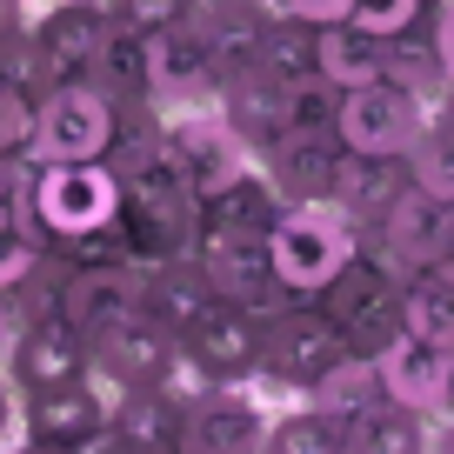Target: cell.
I'll return each instance as SVG.
<instances>
[{"instance_id": "cell-9", "label": "cell", "mask_w": 454, "mask_h": 454, "mask_svg": "<svg viewBox=\"0 0 454 454\" xmlns=\"http://www.w3.org/2000/svg\"><path fill=\"white\" fill-rule=\"evenodd\" d=\"M147 74H154L160 107H214L227 67H221V47H214L207 20L187 14L181 27L147 34Z\"/></svg>"}, {"instance_id": "cell-42", "label": "cell", "mask_w": 454, "mask_h": 454, "mask_svg": "<svg viewBox=\"0 0 454 454\" xmlns=\"http://www.w3.org/2000/svg\"><path fill=\"white\" fill-rule=\"evenodd\" d=\"M34 174H41V154H34V147L27 154H0V207H14L34 187Z\"/></svg>"}, {"instance_id": "cell-32", "label": "cell", "mask_w": 454, "mask_h": 454, "mask_svg": "<svg viewBox=\"0 0 454 454\" xmlns=\"http://www.w3.org/2000/svg\"><path fill=\"white\" fill-rule=\"evenodd\" d=\"M261 454H348V421H334V414H321L314 401H301V408H287V414H268Z\"/></svg>"}, {"instance_id": "cell-33", "label": "cell", "mask_w": 454, "mask_h": 454, "mask_svg": "<svg viewBox=\"0 0 454 454\" xmlns=\"http://www.w3.org/2000/svg\"><path fill=\"white\" fill-rule=\"evenodd\" d=\"M408 327L427 334V340H441L454 355V254L427 261V268L408 281Z\"/></svg>"}, {"instance_id": "cell-52", "label": "cell", "mask_w": 454, "mask_h": 454, "mask_svg": "<svg viewBox=\"0 0 454 454\" xmlns=\"http://www.w3.org/2000/svg\"><path fill=\"white\" fill-rule=\"evenodd\" d=\"M441 414H454V374H448V401H441Z\"/></svg>"}, {"instance_id": "cell-25", "label": "cell", "mask_w": 454, "mask_h": 454, "mask_svg": "<svg viewBox=\"0 0 454 454\" xmlns=\"http://www.w3.org/2000/svg\"><path fill=\"white\" fill-rule=\"evenodd\" d=\"M381 81H395V87H408L421 107H434L441 94H448V60H441V41H434V20H408L401 34H387L381 41Z\"/></svg>"}, {"instance_id": "cell-36", "label": "cell", "mask_w": 454, "mask_h": 454, "mask_svg": "<svg viewBox=\"0 0 454 454\" xmlns=\"http://www.w3.org/2000/svg\"><path fill=\"white\" fill-rule=\"evenodd\" d=\"M408 168H414V187H421V194H434V200L454 207V141H441V134L427 128L421 141L408 147Z\"/></svg>"}, {"instance_id": "cell-45", "label": "cell", "mask_w": 454, "mask_h": 454, "mask_svg": "<svg viewBox=\"0 0 454 454\" xmlns=\"http://www.w3.org/2000/svg\"><path fill=\"white\" fill-rule=\"evenodd\" d=\"M427 128H434L441 141H454V81H448V94H441L434 107H427Z\"/></svg>"}, {"instance_id": "cell-51", "label": "cell", "mask_w": 454, "mask_h": 454, "mask_svg": "<svg viewBox=\"0 0 454 454\" xmlns=\"http://www.w3.org/2000/svg\"><path fill=\"white\" fill-rule=\"evenodd\" d=\"M434 454H454V414L441 421V434H434Z\"/></svg>"}, {"instance_id": "cell-41", "label": "cell", "mask_w": 454, "mask_h": 454, "mask_svg": "<svg viewBox=\"0 0 454 454\" xmlns=\"http://www.w3.org/2000/svg\"><path fill=\"white\" fill-rule=\"evenodd\" d=\"M34 147V100L0 87V154H27Z\"/></svg>"}, {"instance_id": "cell-24", "label": "cell", "mask_w": 454, "mask_h": 454, "mask_svg": "<svg viewBox=\"0 0 454 454\" xmlns=\"http://www.w3.org/2000/svg\"><path fill=\"white\" fill-rule=\"evenodd\" d=\"M214 281L200 274L194 254H174V261H147V281H141V308L154 314L160 327H174V334H187V327L200 321V314L214 308Z\"/></svg>"}, {"instance_id": "cell-47", "label": "cell", "mask_w": 454, "mask_h": 454, "mask_svg": "<svg viewBox=\"0 0 454 454\" xmlns=\"http://www.w3.org/2000/svg\"><path fill=\"white\" fill-rule=\"evenodd\" d=\"M27 0H0V34H20V27H27Z\"/></svg>"}, {"instance_id": "cell-1", "label": "cell", "mask_w": 454, "mask_h": 454, "mask_svg": "<svg viewBox=\"0 0 454 454\" xmlns=\"http://www.w3.org/2000/svg\"><path fill=\"white\" fill-rule=\"evenodd\" d=\"M268 254H274V281H281V308L287 301H314L355 254V221L334 200H294L274 221Z\"/></svg>"}, {"instance_id": "cell-37", "label": "cell", "mask_w": 454, "mask_h": 454, "mask_svg": "<svg viewBox=\"0 0 454 454\" xmlns=\"http://www.w3.org/2000/svg\"><path fill=\"white\" fill-rule=\"evenodd\" d=\"M60 254H67V268H114V261H134V241H128L121 221H100L87 234H74Z\"/></svg>"}, {"instance_id": "cell-29", "label": "cell", "mask_w": 454, "mask_h": 454, "mask_svg": "<svg viewBox=\"0 0 454 454\" xmlns=\"http://www.w3.org/2000/svg\"><path fill=\"white\" fill-rule=\"evenodd\" d=\"M381 395H387V387H381V361L361 355V348H348V355H340V361H334V368H327L301 401H314V408L334 414V421H355V414H361V408H374Z\"/></svg>"}, {"instance_id": "cell-53", "label": "cell", "mask_w": 454, "mask_h": 454, "mask_svg": "<svg viewBox=\"0 0 454 454\" xmlns=\"http://www.w3.org/2000/svg\"><path fill=\"white\" fill-rule=\"evenodd\" d=\"M94 7H114V0H94Z\"/></svg>"}, {"instance_id": "cell-23", "label": "cell", "mask_w": 454, "mask_h": 454, "mask_svg": "<svg viewBox=\"0 0 454 454\" xmlns=\"http://www.w3.org/2000/svg\"><path fill=\"white\" fill-rule=\"evenodd\" d=\"M281 207H287L281 187H274L261 168H241L221 194L200 200V234H254V241H268L274 221H281Z\"/></svg>"}, {"instance_id": "cell-28", "label": "cell", "mask_w": 454, "mask_h": 454, "mask_svg": "<svg viewBox=\"0 0 454 454\" xmlns=\"http://www.w3.org/2000/svg\"><path fill=\"white\" fill-rule=\"evenodd\" d=\"M114 441H128V448H154V454H181V408H174L160 387H128L121 408L107 421Z\"/></svg>"}, {"instance_id": "cell-46", "label": "cell", "mask_w": 454, "mask_h": 454, "mask_svg": "<svg viewBox=\"0 0 454 454\" xmlns=\"http://www.w3.org/2000/svg\"><path fill=\"white\" fill-rule=\"evenodd\" d=\"M14 395H20V387H14V374L0 368V441L14 434Z\"/></svg>"}, {"instance_id": "cell-38", "label": "cell", "mask_w": 454, "mask_h": 454, "mask_svg": "<svg viewBox=\"0 0 454 454\" xmlns=\"http://www.w3.org/2000/svg\"><path fill=\"white\" fill-rule=\"evenodd\" d=\"M41 247H47V241L20 221L14 207H0V287H14L20 274L34 268V254H41Z\"/></svg>"}, {"instance_id": "cell-39", "label": "cell", "mask_w": 454, "mask_h": 454, "mask_svg": "<svg viewBox=\"0 0 454 454\" xmlns=\"http://www.w3.org/2000/svg\"><path fill=\"white\" fill-rule=\"evenodd\" d=\"M121 27H134V34H168V27H181L187 14H194V0H114L107 7Z\"/></svg>"}, {"instance_id": "cell-18", "label": "cell", "mask_w": 454, "mask_h": 454, "mask_svg": "<svg viewBox=\"0 0 454 454\" xmlns=\"http://www.w3.org/2000/svg\"><path fill=\"white\" fill-rule=\"evenodd\" d=\"M214 107H221V121L247 141V154H261L268 141H281L287 134V107H294V87L281 81V74L268 67H227L221 74V94H214Z\"/></svg>"}, {"instance_id": "cell-8", "label": "cell", "mask_w": 454, "mask_h": 454, "mask_svg": "<svg viewBox=\"0 0 454 454\" xmlns=\"http://www.w3.org/2000/svg\"><path fill=\"white\" fill-rule=\"evenodd\" d=\"M261 334H268V314H261V308L214 301V308L181 334V355L194 361L214 387H254V374H261Z\"/></svg>"}, {"instance_id": "cell-31", "label": "cell", "mask_w": 454, "mask_h": 454, "mask_svg": "<svg viewBox=\"0 0 454 454\" xmlns=\"http://www.w3.org/2000/svg\"><path fill=\"white\" fill-rule=\"evenodd\" d=\"M321 81L340 87V94L381 81V34H361L355 20H327L321 27Z\"/></svg>"}, {"instance_id": "cell-5", "label": "cell", "mask_w": 454, "mask_h": 454, "mask_svg": "<svg viewBox=\"0 0 454 454\" xmlns=\"http://www.w3.org/2000/svg\"><path fill=\"white\" fill-rule=\"evenodd\" d=\"M340 355H348V334H340L314 301H287V308L268 314L254 387H274V395H308V387L321 381Z\"/></svg>"}, {"instance_id": "cell-30", "label": "cell", "mask_w": 454, "mask_h": 454, "mask_svg": "<svg viewBox=\"0 0 454 454\" xmlns=\"http://www.w3.org/2000/svg\"><path fill=\"white\" fill-rule=\"evenodd\" d=\"M254 67L281 74L287 87L321 81V27H314V20L268 14V27H261V47H254Z\"/></svg>"}, {"instance_id": "cell-16", "label": "cell", "mask_w": 454, "mask_h": 454, "mask_svg": "<svg viewBox=\"0 0 454 454\" xmlns=\"http://www.w3.org/2000/svg\"><path fill=\"white\" fill-rule=\"evenodd\" d=\"M194 261L221 301H241V308H261V314L281 308V281H274L268 241H254V234H200Z\"/></svg>"}, {"instance_id": "cell-22", "label": "cell", "mask_w": 454, "mask_h": 454, "mask_svg": "<svg viewBox=\"0 0 454 454\" xmlns=\"http://www.w3.org/2000/svg\"><path fill=\"white\" fill-rule=\"evenodd\" d=\"M374 234H381V241L421 274L427 261L454 254V207H448V200H434V194H421V187H408V194L395 200V214L374 221Z\"/></svg>"}, {"instance_id": "cell-12", "label": "cell", "mask_w": 454, "mask_h": 454, "mask_svg": "<svg viewBox=\"0 0 454 454\" xmlns=\"http://www.w3.org/2000/svg\"><path fill=\"white\" fill-rule=\"evenodd\" d=\"M268 414L247 387H207L181 408V454H261Z\"/></svg>"}, {"instance_id": "cell-49", "label": "cell", "mask_w": 454, "mask_h": 454, "mask_svg": "<svg viewBox=\"0 0 454 454\" xmlns=\"http://www.w3.org/2000/svg\"><path fill=\"white\" fill-rule=\"evenodd\" d=\"M14 334H20V327H14V314H7V294H0V361H7V348H14Z\"/></svg>"}, {"instance_id": "cell-27", "label": "cell", "mask_w": 454, "mask_h": 454, "mask_svg": "<svg viewBox=\"0 0 454 454\" xmlns=\"http://www.w3.org/2000/svg\"><path fill=\"white\" fill-rule=\"evenodd\" d=\"M348 454H434V427H427V414L381 395L348 421Z\"/></svg>"}, {"instance_id": "cell-6", "label": "cell", "mask_w": 454, "mask_h": 454, "mask_svg": "<svg viewBox=\"0 0 454 454\" xmlns=\"http://www.w3.org/2000/svg\"><path fill=\"white\" fill-rule=\"evenodd\" d=\"M121 395H128V387L107 381V374L87 361V374H74V381L27 387V395H20V434L47 441V448H94V441L107 434Z\"/></svg>"}, {"instance_id": "cell-10", "label": "cell", "mask_w": 454, "mask_h": 454, "mask_svg": "<svg viewBox=\"0 0 454 454\" xmlns=\"http://www.w3.org/2000/svg\"><path fill=\"white\" fill-rule=\"evenodd\" d=\"M114 141V107L87 81H60L34 107V154L41 160H100Z\"/></svg>"}, {"instance_id": "cell-35", "label": "cell", "mask_w": 454, "mask_h": 454, "mask_svg": "<svg viewBox=\"0 0 454 454\" xmlns=\"http://www.w3.org/2000/svg\"><path fill=\"white\" fill-rule=\"evenodd\" d=\"M0 87L27 94L34 107H41V94L54 87V74H47L41 47H34V27H20V34H0Z\"/></svg>"}, {"instance_id": "cell-2", "label": "cell", "mask_w": 454, "mask_h": 454, "mask_svg": "<svg viewBox=\"0 0 454 454\" xmlns=\"http://www.w3.org/2000/svg\"><path fill=\"white\" fill-rule=\"evenodd\" d=\"M114 207H121V181L107 160H41L34 187L14 200V214L47 247H67L74 234L114 221Z\"/></svg>"}, {"instance_id": "cell-14", "label": "cell", "mask_w": 454, "mask_h": 454, "mask_svg": "<svg viewBox=\"0 0 454 454\" xmlns=\"http://www.w3.org/2000/svg\"><path fill=\"white\" fill-rule=\"evenodd\" d=\"M181 361V334L160 327L154 314H128V321H114L94 334V368L121 387H160V374Z\"/></svg>"}, {"instance_id": "cell-4", "label": "cell", "mask_w": 454, "mask_h": 454, "mask_svg": "<svg viewBox=\"0 0 454 454\" xmlns=\"http://www.w3.org/2000/svg\"><path fill=\"white\" fill-rule=\"evenodd\" d=\"M314 308L327 314V321L348 334V348H361V355H381L387 340L408 327V281H395L387 268H374L368 254H348V268L334 274V281L314 294Z\"/></svg>"}, {"instance_id": "cell-50", "label": "cell", "mask_w": 454, "mask_h": 454, "mask_svg": "<svg viewBox=\"0 0 454 454\" xmlns=\"http://www.w3.org/2000/svg\"><path fill=\"white\" fill-rule=\"evenodd\" d=\"M94 454H154V448H128V441H114V434H100V441H94Z\"/></svg>"}, {"instance_id": "cell-44", "label": "cell", "mask_w": 454, "mask_h": 454, "mask_svg": "<svg viewBox=\"0 0 454 454\" xmlns=\"http://www.w3.org/2000/svg\"><path fill=\"white\" fill-rule=\"evenodd\" d=\"M427 20H434L441 60H448V74H454V0H427Z\"/></svg>"}, {"instance_id": "cell-26", "label": "cell", "mask_w": 454, "mask_h": 454, "mask_svg": "<svg viewBox=\"0 0 454 454\" xmlns=\"http://www.w3.org/2000/svg\"><path fill=\"white\" fill-rule=\"evenodd\" d=\"M87 87H94L107 107H141V100H160L154 94V74H147V34H134V27L114 20L107 47H100L94 74H87Z\"/></svg>"}, {"instance_id": "cell-48", "label": "cell", "mask_w": 454, "mask_h": 454, "mask_svg": "<svg viewBox=\"0 0 454 454\" xmlns=\"http://www.w3.org/2000/svg\"><path fill=\"white\" fill-rule=\"evenodd\" d=\"M7 454H94V448H47V441H27V434H20V448H7Z\"/></svg>"}, {"instance_id": "cell-40", "label": "cell", "mask_w": 454, "mask_h": 454, "mask_svg": "<svg viewBox=\"0 0 454 454\" xmlns=\"http://www.w3.org/2000/svg\"><path fill=\"white\" fill-rule=\"evenodd\" d=\"M427 14V0H348V20H355L361 34H401L408 20H421Z\"/></svg>"}, {"instance_id": "cell-3", "label": "cell", "mask_w": 454, "mask_h": 454, "mask_svg": "<svg viewBox=\"0 0 454 454\" xmlns=\"http://www.w3.org/2000/svg\"><path fill=\"white\" fill-rule=\"evenodd\" d=\"M114 221L128 227L134 241V261H174V254H194L200 247V194L194 181H181V174L168 168V160H154V168H141L134 181H121V207H114Z\"/></svg>"}, {"instance_id": "cell-15", "label": "cell", "mask_w": 454, "mask_h": 454, "mask_svg": "<svg viewBox=\"0 0 454 454\" xmlns=\"http://www.w3.org/2000/svg\"><path fill=\"white\" fill-rule=\"evenodd\" d=\"M27 27H34V47H41L47 74H54V87H60V81H87V74H94L114 14L94 7V0H54V7L34 14Z\"/></svg>"}, {"instance_id": "cell-11", "label": "cell", "mask_w": 454, "mask_h": 454, "mask_svg": "<svg viewBox=\"0 0 454 454\" xmlns=\"http://www.w3.org/2000/svg\"><path fill=\"white\" fill-rule=\"evenodd\" d=\"M427 134V107L395 81H368L340 94V147L355 154H408Z\"/></svg>"}, {"instance_id": "cell-20", "label": "cell", "mask_w": 454, "mask_h": 454, "mask_svg": "<svg viewBox=\"0 0 454 454\" xmlns=\"http://www.w3.org/2000/svg\"><path fill=\"white\" fill-rule=\"evenodd\" d=\"M414 187V168L408 154H340V174H334V207L348 214L355 227H374L395 214V200Z\"/></svg>"}, {"instance_id": "cell-17", "label": "cell", "mask_w": 454, "mask_h": 454, "mask_svg": "<svg viewBox=\"0 0 454 454\" xmlns=\"http://www.w3.org/2000/svg\"><path fill=\"white\" fill-rule=\"evenodd\" d=\"M340 134H314V128H287L281 141H268L254 154V168L281 187V200H334V174H340Z\"/></svg>"}, {"instance_id": "cell-7", "label": "cell", "mask_w": 454, "mask_h": 454, "mask_svg": "<svg viewBox=\"0 0 454 454\" xmlns=\"http://www.w3.org/2000/svg\"><path fill=\"white\" fill-rule=\"evenodd\" d=\"M160 160L181 181H194V194H221L241 168H254L247 141L221 121V107H168L160 114Z\"/></svg>"}, {"instance_id": "cell-43", "label": "cell", "mask_w": 454, "mask_h": 454, "mask_svg": "<svg viewBox=\"0 0 454 454\" xmlns=\"http://www.w3.org/2000/svg\"><path fill=\"white\" fill-rule=\"evenodd\" d=\"M268 14H287V20H314V27H327V20H348V0H268Z\"/></svg>"}, {"instance_id": "cell-34", "label": "cell", "mask_w": 454, "mask_h": 454, "mask_svg": "<svg viewBox=\"0 0 454 454\" xmlns=\"http://www.w3.org/2000/svg\"><path fill=\"white\" fill-rule=\"evenodd\" d=\"M67 281H74L67 254H60V247H41V254H34V268L20 274L14 287H0V294H7V314H14V327H27V321H41V314H54L60 301H67Z\"/></svg>"}, {"instance_id": "cell-21", "label": "cell", "mask_w": 454, "mask_h": 454, "mask_svg": "<svg viewBox=\"0 0 454 454\" xmlns=\"http://www.w3.org/2000/svg\"><path fill=\"white\" fill-rule=\"evenodd\" d=\"M141 281H147V268L141 261H114V268H74V281H67V321L81 327L87 340L100 334V327H114V321H128V314H141Z\"/></svg>"}, {"instance_id": "cell-19", "label": "cell", "mask_w": 454, "mask_h": 454, "mask_svg": "<svg viewBox=\"0 0 454 454\" xmlns=\"http://www.w3.org/2000/svg\"><path fill=\"white\" fill-rule=\"evenodd\" d=\"M374 361H381L387 401H401V408H414V414H427V421H434L441 401H448V374H454V355H448V348H441V340H427V334H414V327H401V334L387 340Z\"/></svg>"}, {"instance_id": "cell-13", "label": "cell", "mask_w": 454, "mask_h": 454, "mask_svg": "<svg viewBox=\"0 0 454 454\" xmlns=\"http://www.w3.org/2000/svg\"><path fill=\"white\" fill-rule=\"evenodd\" d=\"M87 361H94V340H87L81 327L67 321V308H54V314H41V321L20 327L0 368L14 374V387L27 395V387H54V381H74V374H87Z\"/></svg>"}]
</instances>
